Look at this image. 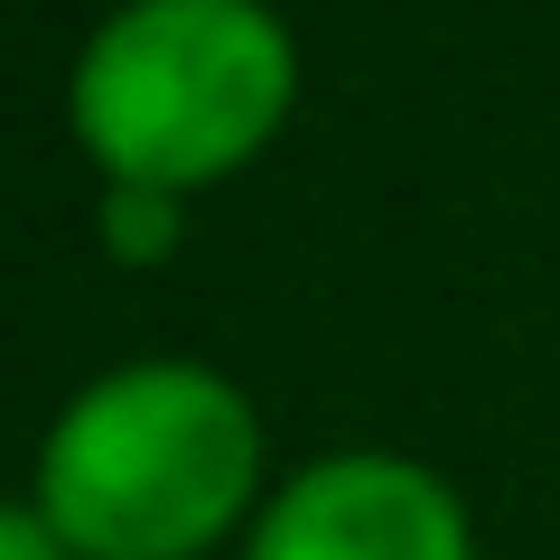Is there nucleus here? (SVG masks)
Listing matches in <instances>:
<instances>
[{"mask_svg":"<svg viewBox=\"0 0 560 560\" xmlns=\"http://www.w3.org/2000/svg\"><path fill=\"white\" fill-rule=\"evenodd\" d=\"M253 401L206 364H121L47 430L38 504L94 560H178L253 495Z\"/></svg>","mask_w":560,"mask_h":560,"instance_id":"f257e3e1","label":"nucleus"},{"mask_svg":"<svg viewBox=\"0 0 560 560\" xmlns=\"http://www.w3.org/2000/svg\"><path fill=\"white\" fill-rule=\"evenodd\" d=\"M290 103V38L261 0H131L75 66V121L121 187H187L253 150Z\"/></svg>","mask_w":560,"mask_h":560,"instance_id":"f03ea898","label":"nucleus"},{"mask_svg":"<svg viewBox=\"0 0 560 560\" xmlns=\"http://www.w3.org/2000/svg\"><path fill=\"white\" fill-rule=\"evenodd\" d=\"M253 560H467V514L411 458H327L271 495Z\"/></svg>","mask_w":560,"mask_h":560,"instance_id":"7ed1b4c3","label":"nucleus"},{"mask_svg":"<svg viewBox=\"0 0 560 560\" xmlns=\"http://www.w3.org/2000/svg\"><path fill=\"white\" fill-rule=\"evenodd\" d=\"M168 224H178V206H168V187H113V206H103V234H113V253L150 261L168 243Z\"/></svg>","mask_w":560,"mask_h":560,"instance_id":"20e7f679","label":"nucleus"},{"mask_svg":"<svg viewBox=\"0 0 560 560\" xmlns=\"http://www.w3.org/2000/svg\"><path fill=\"white\" fill-rule=\"evenodd\" d=\"M0 560H66L57 523L28 514V504H0Z\"/></svg>","mask_w":560,"mask_h":560,"instance_id":"39448f33","label":"nucleus"}]
</instances>
